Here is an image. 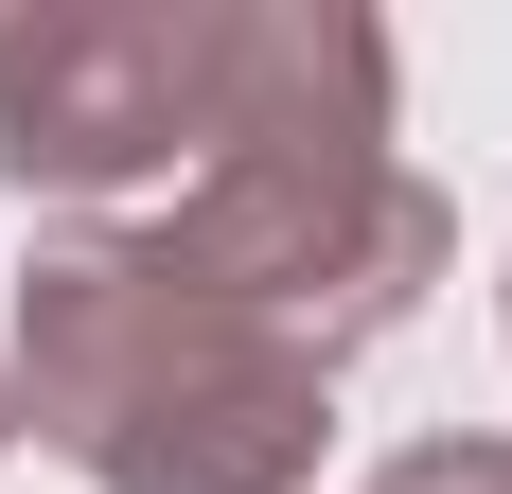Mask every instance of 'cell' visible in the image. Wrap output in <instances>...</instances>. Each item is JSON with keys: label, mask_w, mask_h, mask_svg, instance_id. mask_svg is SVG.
Here are the masks:
<instances>
[{"label": "cell", "mask_w": 512, "mask_h": 494, "mask_svg": "<svg viewBox=\"0 0 512 494\" xmlns=\"http://www.w3.org/2000/svg\"><path fill=\"white\" fill-rule=\"evenodd\" d=\"M0 406L89 494H318V442H336V371L195 300L142 230H53L18 265Z\"/></svg>", "instance_id": "6da1fadb"}, {"label": "cell", "mask_w": 512, "mask_h": 494, "mask_svg": "<svg viewBox=\"0 0 512 494\" xmlns=\"http://www.w3.org/2000/svg\"><path fill=\"white\" fill-rule=\"evenodd\" d=\"M142 247L195 300H230V318H265L283 353L336 371L354 336L424 318V283L460 265V212L407 159H212V177H177V212Z\"/></svg>", "instance_id": "7a4b0ae2"}, {"label": "cell", "mask_w": 512, "mask_h": 494, "mask_svg": "<svg viewBox=\"0 0 512 494\" xmlns=\"http://www.w3.org/2000/svg\"><path fill=\"white\" fill-rule=\"evenodd\" d=\"M230 124V0H18L0 18V177L18 212H106L212 177Z\"/></svg>", "instance_id": "3957f363"}, {"label": "cell", "mask_w": 512, "mask_h": 494, "mask_svg": "<svg viewBox=\"0 0 512 494\" xmlns=\"http://www.w3.org/2000/svg\"><path fill=\"white\" fill-rule=\"evenodd\" d=\"M371 494H512V442H407Z\"/></svg>", "instance_id": "277c9868"}, {"label": "cell", "mask_w": 512, "mask_h": 494, "mask_svg": "<svg viewBox=\"0 0 512 494\" xmlns=\"http://www.w3.org/2000/svg\"><path fill=\"white\" fill-rule=\"evenodd\" d=\"M0 459H18V406H0Z\"/></svg>", "instance_id": "5b68a950"}]
</instances>
